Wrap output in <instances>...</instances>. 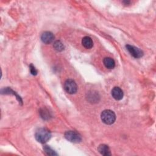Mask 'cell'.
Instances as JSON below:
<instances>
[{"mask_svg": "<svg viewBox=\"0 0 156 156\" xmlns=\"http://www.w3.org/2000/svg\"><path fill=\"white\" fill-rule=\"evenodd\" d=\"M51 137V132L45 128H39L35 133V137L37 141L41 143H47Z\"/></svg>", "mask_w": 156, "mask_h": 156, "instance_id": "6da1fadb", "label": "cell"}, {"mask_svg": "<svg viewBox=\"0 0 156 156\" xmlns=\"http://www.w3.org/2000/svg\"><path fill=\"white\" fill-rule=\"evenodd\" d=\"M101 118L102 122L108 125L113 124L116 120V115L115 113L110 110H104L101 113Z\"/></svg>", "mask_w": 156, "mask_h": 156, "instance_id": "7a4b0ae2", "label": "cell"}, {"mask_svg": "<svg viewBox=\"0 0 156 156\" xmlns=\"http://www.w3.org/2000/svg\"><path fill=\"white\" fill-rule=\"evenodd\" d=\"M65 138L72 143H79L82 141L81 135L76 131L69 130L65 133Z\"/></svg>", "mask_w": 156, "mask_h": 156, "instance_id": "3957f363", "label": "cell"}, {"mask_svg": "<svg viewBox=\"0 0 156 156\" xmlns=\"http://www.w3.org/2000/svg\"><path fill=\"white\" fill-rule=\"evenodd\" d=\"M65 90L69 94H75L78 90V86L73 79H67L64 84Z\"/></svg>", "mask_w": 156, "mask_h": 156, "instance_id": "277c9868", "label": "cell"}, {"mask_svg": "<svg viewBox=\"0 0 156 156\" xmlns=\"http://www.w3.org/2000/svg\"><path fill=\"white\" fill-rule=\"evenodd\" d=\"M126 48L131 54V56H132L135 58H140L143 56V52L135 47L127 45L126 46Z\"/></svg>", "mask_w": 156, "mask_h": 156, "instance_id": "5b68a950", "label": "cell"}, {"mask_svg": "<svg viewBox=\"0 0 156 156\" xmlns=\"http://www.w3.org/2000/svg\"><path fill=\"white\" fill-rule=\"evenodd\" d=\"M54 36L51 32L47 31L42 34L41 36L42 41L45 44H50L54 41Z\"/></svg>", "mask_w": 156, "mask_h": 156, "instance_id": "8992f818", "label": "cell"}, {"mask_svg": "<svg viewBox=\"0 0 156 156\" xmlns=\"http://www.w3.org/2000/svg\"><path fill=\"white\" fill-rule=\"evenodd\" d=\"M123 95L124 93L123 90L118 87H114L112 90V96L117 101L122 99L123 98Z\"/></svg>", "mask_w": 156, "mask_h": 156, "instance_id": "52a82bcc", "label": "cell"}, {"mask_svg": "<svg viewBox=\"0 0 156 156\" xmlns=\"http://www.w3.org/2000/svg\"><path fill=\"white\" fill-rule=\"evenodd\" d=\"M98 151H99V152L101 154H102V155H104V156H109V155H111L110 148L109 147V146L107 145H106L104 144H100L98 146Z\"/></svg>", "mask_w": 156, "mask_h": 156, "instance_id": "ba28073f", "label": "cell"}, {"mask_svg": "<svg viewBox=\"0 0 156 156\" xmlns=\"http://www.w3.org/2000/svg\"><path fill=\"white\" fill-rule=\"evenodd\" d=\"M82 44L84 48L87 49H90L93 46V42L92 39L88 36L84 37L82 40Z\"/></svg>", "mask_w": 156, "mask_h": 156, "instance_id": "9c48e42d", "label": "cell"}, {"mask_svg": "<svg viewBox=\"0 0 156 156\" xmlns=\"http://www.w3.org/2000/svg\"><path fill=\"white\" fill-rule=\"evenodd\" d=\"M104 66L108 69H113L115 66V62L114 60L110 57H106L103 60Z\"/></svg>", "mask_w": 156, "mask_h": 156, "instance_id": "30bf717a", "label": "cell"}, {"mask_svg": "<svg viewBox=\"0 0 156 156\" xmlns=\"http://www.w3.org/2000/svg\"><path fill=\"white\" fill-rule=\"evenodd\" d=\"M53 47L57 51H62L64 50V45L60 40H57L54 43Z\"/></svg>", "mask_w": 156, "mask_h": 156, "instance_id": "8fae6325", "label": "cell"}, {"mask_svg": "<svg viewBox=\"0 0 156 156\" xmlns=\"http://www.w3.org/2000/svg\"><path fill=\"white\" fill-rule=\"evenodd\" d=\"M43 149L47 155H57V154L52 148H51L48 146H45L43 147Z\"/></svg>", "mask_w": 156, "mask_h": 156, "instance_id": "7c38bea8", "label": "cell"}, {"mask_svg": "<svg viewBox=\"0 0 156 156\" xmlns=\"http://www.w3.org/2000/svg\"><path fill=\"white\" fill-rule=\"evenodd\" d=\"M40 115H41L42 118L43 119H45V120L49 119L50 116V114L49 112L47 109L42 110L40 111Z\"/></svg>", "mask_w": 156, "mask_h": 156, "instance_id": "4fadbf2b", "label": "cell"}, {"mask_svg": "<svg viewBox=\"0 0 156 156\" xmlns=\"http://www.w3.org/2000/svg\"><path fill=\"white\" fill-rule=\"evenodd\" d=\"M29 68H30L31 73L33 75L36 76V75H37V70H36V68H35V67H34L33 64H31V65H30Z\"/></svg>", "mask_w": 156, "mask_h": 156, "instance_id": "5bb4252c", "label": "cell"}, {"mask_svg": "<svg viewBox=\"0 0 156 156\" xmlns=\"http://www.w3.org/2000/svg\"><path fill=\"white\" fill-rule=\"evenodd\" d=\"M123 3H125L126 5H128V4H129L130 2L129 1H124V2H123Z\"/></svg>", "mask_w": 156, "mask_h": 156, "instance_id": "9a60e30c", "label": "cell"}, {"mask_svg": "<svg viewBox=\"0 0 156 156\" xmlns=\"http://www.w3.org/2000/svg\"><path fill=\"white\" fill-rule=\"evenodd\" d=\"M90 97H92V96H88V98H91V99H92V98H90ZM93 97H94V95L93 96ZM95 97H96V98H93L95 99L96 100H98V97H97V96H95Z\"/></svg>", "mask_w": 156, "mask_h": 156, "instance_id": "2e32d148", "label": "cell"}]
</instances>
